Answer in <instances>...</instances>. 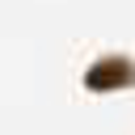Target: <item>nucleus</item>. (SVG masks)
I'll use <instances>...</instances> for the list:
<instances>
[{
  "instance_id": "f257e3e1",
  "label": "nucleus",
  "mask_w": 135,
  "mask_h": 135,
  "mask_svg": "<svg viewBox=\"0 0 135 135\" xmlns=\"http://www.w3.org/2000/svg\"><path fill=\"white\" fill-rule=\"evenodd\" d=\"M131 80H135V68H131L127 59H101V63H93L89 76H84L89 89H122V84H131Z\"/></svg>"
}]
</instances>
